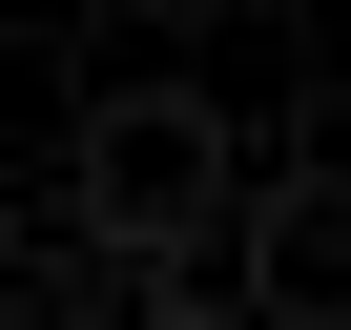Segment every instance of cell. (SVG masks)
Listing matches in <instances>:
<instances>
[{
  "instance_id": "3",
  "label": "cell",
  "mask_w": 351,
  "mask_h": 330,
  "mask_svg": "<svg viewBox=\"0 0 351 330\" xmlns=\"http://www.w3.org/2000/svg\"><path fill=\"white\" fill-rule=\"evenodd\" d=\"M145 330H228V309H207V268H165V289H145Z\"/></svg>"
},
{
  "instance_id": "1",
  "label": "cell",
  "mask_w": 351,
  "mask_h": 330,
  "mask_svg": "<svg viewBox=\"0 0 351 330\" xmlns=\"http://www.w3.org/2000/svg\"><path fill=\"white\" fill-rule=\"evenodd\" d=\"M62 227L124 248V268H207L228 144L186 124V83H83V124H62Z\"/></svg>"
},
{
  "instance_id": "2",
  "label": "cell",
  "mask_w": 351,
  "mask_h": 330,
  "mask_svg": "<svg viewBox=\"0 0 351 330\" xmlns=\"http://www.w3.org/2000/svg\"><path fill=\"white\" fill-rule=\"evenodd\" d=\"M83 21H124V42H186V21H207V0H83Z\"/></svg>"
}]
</instances>
